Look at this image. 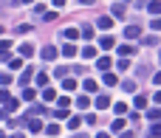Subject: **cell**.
<instances>
[{"label":"cell","mask_w":161,"mask_h":138,"mask_svg":"<svg viewBox=\"0 0 161 138\" xmlns=\"http://www.w3.org/2000/svg\"><path fill=\"white\" fill-rule=\"evenodd\" d=\"M139 34H142V28H139V25H127V28H125V37H127V40H136Z\"/></svg>","instance_id":"1"},{"label":"cell","mask_w":161,"mask_h":138,"mask_svg":"<svg viewBox=\"0 0 161 138\" xmlns=\"http://www.w3.org/2000/svg\"><path fill=\"white\" fill-rule=\"evenodd\" d=\"M99 45H102L105 51H110V48H116V40H113V37H102V40H99Z\"/></svg>","instance_id":"2"},{"label":"cell","mask_w":161,"mask_h":138,"mask_svg":"<svg viewBox=\"0 0 161 138\" xmlns=\"http://www.w3.org/2000/svg\"><path fill=\"white\" fill-rule=\"evenodd\" d=\"M102 79H105V85H108V88H113V85H119V79H116V73H110V71H105V76H102Z\"/></svg>","instance_id":"3"},{"label":"cell","mask_w":161,"mask_h":138,"mask_svg":"<svg viewBox=\"0 0 161 138\" xmlns=\"http://www.w3.org/2000/svg\"><path fill=\"white\" fill-rule=\"evenodd\" d=\"M17 107H20V102H17V99H11V96H6V113H14Z\"/></svg>","instance_id":"4"},{"label":"cell","mask_w":161,"mask_h":138,"mask_svg":"<svg viewBox=\"0 0 161 138\" xmlns=\"http://www.w3.org/2000/svg\"><path fill=\"white\" fill-rule=\"evenodd\" d=\"M57 48H42V59H57Z\"/></svg>","instance_id":"5"},{"label":"cell","mask_w":161,"mask_h":138,"mask_svg":"<svg viewBox=\"0 0 161 138\" xmlns=\"http://www.w3.org/2000/svg\"><path fill=\"white\" fill-rule=\"evenodd\" d=\"M96 107H99V110L110 107V96H99V99H96Z\"/></svg>","instance_id":"6"},{"label":"cell","mask_w":161,"mask_h":138,"mask_svg":"<svg viewBox=\"0 0 161 138\" xmlns=\"http://www.w3.org/2000/svg\"><path fill=\"white\" fill-rule=\"evenodd\" d=\"M79 124H82L79 116H71V119H68V130H79Z\"/></svg>","instance_id":"7"},{"label":"cell","mask_w":161,"mask_h":138,"mask_svg":"<svg viewBox=\"0 0 161 138\" xmlns=\"http://www.w3.org/2000/svg\"><path fill=\"white\" fill-rule=\"evenodd\" d=\"M28 130H31V133H40V130H42V121H40V119H31V121H28Z\"/></svg>","instance_id":"8"},{"label":"cell","mask_w":161,"mask_h":138,"mask_svg":"<svg viewBox=\"0 0 161 138\" xmlns=\"http://www.w3.org/2000/svg\"><path fill=\"white\" fill-rule=\"evenodd\" d=\"M147 8H150V14H153V17H158V11H161V3H158V0H150V6H147Z\"/></svg>","instance_id":"9"},{"label":"cell","mask_w":161,"mask_h":138,"mask_svg":"<svg viewBox=\"0 0 161 138\" xmlns=\"http://www.w3.org/2000/svg\"><path fill=\"white\" fill-rule=\"evenodd\" d=\"M113 17H125V3H113Z\"/></svg>","instance_id":"10"},{"label":"cell","mask_w":161,"mask_h":138,"mask_svg":"<svg viewBox=\"0 0 161 138\" xmlns=\"http://www.w3.org/2000/svg\"><path fill=\"white\" fill-rule=\"evenodd\" d=\"M20 54H23V56H31V54H34V45H31V42L20 45Z\"/></svg>","instance_id":"11"},{"label":"cell","mask_w":161,"mask_h":138,"mask_svg":"<svg viewBox=\"0 0 161 138\" xmlns=\"http://www.w3.org/2000/svg\"><path fill=\"white\" fill-rule=\"evenodd\" d=\"M62 54H65V59H71V56L76 54V45H71V42H68V45L62 48Z\"/></svg>","instance_id":"12"},{"label":"cell","mask_w":161,"mask_h":138,"mask_svg":"<svg viewBox=\"0 0 161 138\" xmlns=\"http://www.w3.org/2000/svg\"><path fill=\"white\" fill-rule=\"evenodd\" d=\"M119 54L122 56H130V54H136V48L133 45H119Z\"/></svg>","instance_id":"13"},{"label":"cell","mask_w":161,"mask_h":138,"mask_svg":"<svg viewBox=\"0 0 161 138\" xmlns=\"http://www.w3.org/2000/svg\"><path fill=\"white\" fill-rule=\"evenodd\" d=\"M96 65H99V71H108V68H110V59H108V56H99Z\"/></svg>","instance_id":"14"},{"label":"cell","mask_w":161,"mask_h":138,"mask_svg":"<svg viewBox=\"0 0 161 138\" xmlns=\"http://www.w3.org/2000/svg\"><path fill=\"white\" fill-rule=\"evenodd\" d=\"M23 99H25V102H34V99H37V90L25 88V90H23Z\"/></svg>","instance_id":"15"},{"label":"cell","mask_w":161,"mask_h":138,"mask_svg":"<svg viewBox=\"0 0 161 138\" xmlns=\"http://www.w3.org/2000/svg\"><path fill=\"white\" fill-rule=\"evenodd\" d=\"M42 99H45V102H54V99H57V90L45 88V90H42Z\"/></svg>","instance_id":"16"},{"label":"cell","mask_w":161,"mask_h":138,"mask_svg":"<svg viewBox=\"0 0 161 138\" xmlns=\"http://www.w3.org/2000/svg\"><path fill=\"white\" fill-rule=\"evenodd\" d=\"M96 25H99V28H105V31H108V28H110V25H113V20H110V17H102V20H99V23H96Z\"/></svg>","instance_id":"17"},{"label":"cell","mask_w":161,"mask_h":138,"mask_svg":"<svg viewBox=\"0 0 161 138\" xmlns=\"http://www.w3.org/2000/svg\"><path fill=\"white\" fill-rule=\"evenodd\" d=\"M79 34H82V37H85V40H88V42H91V40H93V28H91V25H85V28H82V31H79Z\"/></svg>","instance_id":"18"},{"label":"cell","mask_w":161,"mask_h":138,"mask_svg":"<svg viewBox=\"0 0 161 138\" xmlns=\"http://www.w3.org/2000/svg\"><path fill=\"white\" fill-rule=\"evenodd\" d=\"M82 56H85V59H93V56H96V48H91V45L82 48Z\"/></svg>","instance_id":"19"},{"label":"cell","mask_w":161,"mask_h":138,"mask_svg":"<svg viewBox=\"0 0 161 138\" xmlns=\"http://www.w3.org/2000/svg\"><path fill=\"white\" fill-rule=\"evenodd\" d=\"M57 102H59V110H68V104H71L68 96H57Z\"/></svg>","instance_id":"20"},{"label":"cell","mask_w":161,"mask_h":138,"mask_svg":"<svg viewBox=\"0 0 161 138\" xmlns=\"http://www.w3.org/2000/svg\"><path fill=\"white\" fill-rule=\"evenodd\" d=\"M76 37H79L76 28H65V40H76Z\"/></svg>","instance_id":"21"},{"label":"cell","mask_w":161,"mask_h":138,"mask_svg":"<svg viewBox=\"0 0 161 138\" xmlns=\"http://www.w3.org/2000/svg\"><path fill=\"white\" fill-rule=\"evenodd\" d=\"M28 82H31V71H23L20 73V85H28Z\"/></svg>","instance_id":"22"},{"label":"cell","mask_w":161,"mask_h":138,"mask_svg":"<svg viewBox=\"0 0 161 138\" xmlns=\"http://www.w3.org/2000/svg\"><path fill=\"white\" fill-rule=\"evenodd\" d=\"M37 85L45 88V85H48V73H37Z\"/></svg>","instance_id":"23"},{"label":"cell","mask_w":161,"mask_h":138,"mask_svg":"<svg viewBox=\"0 0 161 138\" xmlns=\"http://www.w3.org/2000/svg\"><path fill=\"white\" fill-rule=\"evenodd\" d=\"M122 88H125V90H130V93H133V90H136V82H133V79H125V82H122Z\"/></svg>","instance_id":"24"},{"label":"cell","mask_w":161,"mask_h":138,"mask_svg":"<svg viewBox=\"0 0 161 138\" xmlns=\"http://www.w3.org/2000/svg\"><path fill=\"white\" fill-rule=\"evenodd\" d=\"M76 107H79V110H88V96H79V99H76Z\"/></svg>","instance_id":"25"},{"label":"cell","mask_w":161,"mask_h":138,"mask_svg":"<svg viewBox=\"0 0 161 138\" xmlns=\"http://www.w3.org/2000/svg\"><path fill=\"white\" fill-rule=\"evenodd\" d=\"M110 130H113V133H122V130H125V121H122V119H116V121H113V127H110Z\"/></svg>","instance_id":"26"},{"label":"cell","mask_w":161,"mask_h":138,"mask_svg":"<svg viewBox=\"0 0 161 138\" xmlns=\"http://www.w3.org/2000/svg\"><path fill=\"white\" fill-rule=\"evenodd\" d=\"M158 107H153V110H147V119H150V121H158Z\"/></svg>","instance_id":"27"},{"label":"cell","mask_w":161,"mask_h":138,"mask_svg":"<svg viewBox=\"0 0 161 138\" xmlns=\"http://www.w3.org/2000/svg\"><path fill=\"white\" fill-rule=\"evenodd\" d=\"M62 85H65V90H76V82L74 79H62Z\"/></svg>","instance_id":"28"},{"label":"cell","mask_w":161,"mask_h":138,"mask_svg":"<svg viewBox=\"0 0 161 138\" xmlns=\"http://www.w3.org/2000/svg\"><path fill=\"white\" fill-rule=\"evenodd\" d=\"M82 85H85V90H91V93H93V90H96V82H93V79H85V82H82Z\"/></svg>","instance_id":"29"},{"label":"cell","mask_w":161,"mask_h":138,"mask_svg":"<svg viewBox=\"0 0 161 138\" xmlns=\"http://www.w3.org/2000/svg\"><path fill=\"white\" fill-rule=\"evenodd\" d=\"M45 133H48V135H59V127H57V124H48Z\"/></svg>","instance_id":"30"},{"label":"cell","mask_w":161,"mask_h":138,"mask_svg":"<svg viewBox=\"0 0 161 138\" xmlns=\"http://www.w3.org/2000/svg\"><path fill=\"white\" fill-rule=\"evenodd\" d=\"M8 65H11V68H14V71H20V68H23V59H11V62H8Z\"/></svg>","instance_id":"31"},{"label":"cell","mask_w":161,"mask_h":138,"mask_svg":"<svg viewBox=\"0 0 161 138\" xmlns=\"http://www.w3.org/2000/svg\"><path fill=\"white\" fill-rule=\"evenodd\" d=\"M136 107H147V99L144 96H136Z\"/></svg>","instance_id":"32"},{"label":"cell","mask_w":161,"mask_h":138,"mask_svg":"<svg viewBox=\"0 0 161 138\" xmlns=\"http://www.w3.org/2000/svg\"><path fill=\"white\" fill-rule=\"evenodd\" d=\"M113 110H116V113H127V104H122V102H119V104H113Z\"/></svg>","instance_id":"33"},{"label":"cell","mask_w":161,"mask_h":138,"mask_svg":"<svg viewBox=\"0 0 161 138\" xmlns=\"http://www.w3.org/2000/svg\"><path fill=\"white\" fill-rule=\"evenodd\" d=\"M54 6H57V8H62V6H65V0H54Z\"/></svg>","instance_id":"34"},{"label":"cell","mask_w":161,"mask_h":138,"mask_svg":"<svg viewBox=\"0 0 161 138\" xmlns=\"http://www.w3.org/2000/svg\"><path fill=\"white\" fill-rule=\"evenodd\" d=\"M6 96H8V93H6V90L0 88V102H6Z\"/></svg>","instance_id":"35"},{"label":"cell","mask_w":161,"mask_h":138,"mask_svg":"<svg viewBox=\"0 0 161 138\" xmlns=\"http://www.w3.org/2000/svg\"><path fill=\"white\" fill-rule=\"evenodd\" d=\"M79 3H85V6H91V3H96V0H79Z\"/></svg>","instance_id":"36"},{"label":"cell","mask_w":161,"mask_h":138,"mask_svg":"<svg viewBox=\"0 0 161 138\" xmlns=\"http://www.w3.org/2000/svg\"><path fill=\"white\" fill-rule=\"evenodd\" d=\"M96 138H110V135H108V133H99V135H96Z\"/></svg>","instance_id":"37"},{"label":"cell","mask_w":161,"mask_h":138,"mask_svg":"<svg viewBox=\"0 0 161 138\" xmlns=\"http://www.w3.org/2000/svg\"><path fill=\"white\" fill-rule=\"evenodd\" d=\"M125 138H133V133H127V135H125Z\"/></svg>","instance_id":"38"},{"label":"cell","mask_w":161,"mask_h":138,"mask_svg":"<svg viewBox=\"0 0 161 138\" xmlns=\"http://www.w3.org/2000/svg\"><path fill=\"white\" fill-rule=\"evenodd\" d=\"M20 3H31V0H20Z\"/></svg>","instance_id":"39"},{"label":"cell","mask_w":161,"mask_h":138,"mask_svg":"<svg viewBox=\"0 0 161 138\" xmlns=\"http://www.w3.org/2000/svg\"><path fill=\"white\" fill-rule=\"evenodd\" d=\"M0 138H8V135H3V133H0Z\"/></svg>","instance_id":"40"},{"label":"cell","mask_w":161,"mask_h":138,"mask_svg":"<svg viewBox=\"0 0 161 138\" xmlns=\"http://www.w3.org/2000/svg\"><path fill=\"white\" fill-rule=\"evenodd\" d=\"M0 34H3V25H0Z\"/></svg>","instance_id":"41"},{"label":"cell","mask_w":161,"mask_h":138,"mask_svg":"<svg viewBox=\"0 0 161 138\" xmlns=\"http://www.w3.org/2000/svg\"><path fill=\"white\" fill-rule=\"evenodd\" d=\"M150 138H158V135H150Z\"/></svg>","instance_id":"42"},{"label":"cell","mask_w":161,"mask_h":138,"mask_svg":"<svg viewBox=\"0 0 161 138\" xmlns=\"http://www.w3.org/2000/svg\"><path fill=\"white\" fill-rule=\"evenodd\" d=\"M125 3H130V0H125Z\"/></svg>","instance_id":"43"}]
</instances>
